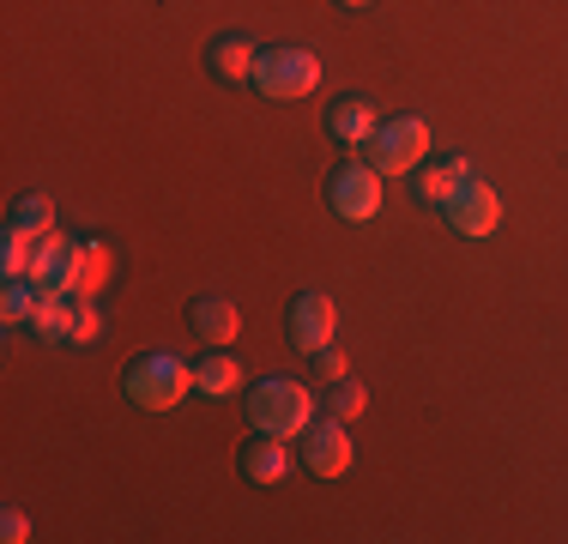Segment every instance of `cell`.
I'll list each match as a JSON object with an SVG mask.
<instances>
[{
  "instance_id": "3957f363",
  "label": "cell",
  "mask_w": 568,
  "mask_h": 544,
  "mask_svg": "<svg viewBox=\"0 0 568 544\" xmlns=\"http://www.w3.org/2000/svg\"><path fill=\"white\" fill-rule=\"evenodd\" d=\"M248 79H254L261 98L296 103L321 85V61H315V49H303V43H278V49H261V61H254Z\"/></svg>"
},
{
  "instance_id": "30bf717a",
  "label": "cell",
  "mask_w": 568,
  "mask_h": 544,
  "mask_svg": "<svg viewBox=\"0 0 568 544\" xmlns=\"http://www.w3.org/2000/svg\"><path fill=\"white\" fill-rule=\"evenodd\" d=\"M187 321H194V339H200L206 351H224L230 339L242 333V315H236V303H230V296H194Z\"/></svg>"
},
{
  "instance_id": "9a60e30c",
  "label": "cell",
  "mask_w": 568,
  "mask_h": 544,
  "mask_svg": "<svg viewBox=\"0 0 568 544\" xmlns=\"http://www.w3.org/2000/svg\"><path fill=\"white\" fill-rule=\"evenodd\" d=\"M375 128H382V121H375V109L363 103V98H339V103L327 109V133L339 145H369Z\"/></svg>"
},
{
  "instance_id": "4fadbf2b",
  "label": "cell",
  "mask_w": 568,
  "mask_h": 544,
  "mask_svg": "<svg viewBox=\"0 0 568 544\" xmlns=\"http://www.w3.org/2000/svg\"><path fill=\"white\" fill-rule=\"evenodd\" d=\"M284 472H291V447H284L278 435L254 430V442L242 447V478L248 484H284Z\"/></svg>"
},
{
  "instance_id": "52a82bcc",
  "label": "cell",
  "mask_w": 568,
  "mask_h": 544,
  "mask_svg": "<svg viewBox=\"0 0 568 544\" xmlns=\"http://www.w3.org/2000/svg\"><path fill=\"white\" fill-rule=\"evenodd\" d=\"M442 218H448V230H454V236L484 242L496 224H503V194H496L490 182H478V175H471V182L459 188V194L448 200V206H442Z\"/></svg>"
},
{
  "instance_id": "603a6c76",
  "label": "cell",
  "mask_w": 568,
  "mask_h": 544,
  "mask_svg": "<svg viewBox=\"0 0 568 544\" xmlns=\"http://www.w3.org/2000/svg\"><path fill=\"white\" fill-rule=\"evenodd\" d=\"M315 375H321V381H345V357H339L333 345L315 351Z\"/></svg>"
},
{
  "instance_id": "277c9868",
  "label": "cell",
  "mask_w": 568,
  "mask_h": 544,
  "mask_svg": "<svg viewBox=\"0 0 568 544\" xmlns=\"http://www.w3.org/2000/svg\"><path fill=\"white\" fill-rule=\"evenodd\" d=\"M429 152V121L424 115H394V121H382V128L369 133V163L382 175H405V170H417Z\"/></svg>"
},
{
  "instance_id": "9c48e42d",
  "label": "cell",
  "mask_w": 568,
  "mask_h": 544,
  "mask_svg": "<svg viewBox=\"0 0 568 544\" xmlns=\"http://www.w3.org/2000/svg\"><path fill=\"white\" fill-rule=\"evenodd\" d=\"M303 466L315 472V478H339V472H351V435H345L339 417L303 430Z\"/></svg>"
},
{
  "instance_id": "ac0fdd59",
  "label": "cell",
  "mask_w": 568,
  "mask_h": 544,
  "mask_svg": "<svg viewBox=\"0 0 568 544\" xmlns=\"http://www.w3.org/2000/svg\"><path fill=\"white\" fill-rule=\"evenodd\" d=\"M37 303H43V291H37L31 279H7V296H0V315H7V326L31 321V315H37Z\"/></svg>"
},
{
  "instance_id": "5bb4252c",
  "label": "cell",
  "mask_w": 568,
  "mask_h": 544,
  "mask_svg": "<svg viewBox=\"0 0 568 544\" xmlns=\"http://www.w3.org/2000/svg\"><path fill=\"white\" fill-rule=\"evenodd\" d=\"M242 387V363L236 351H206V357L194 363V393H206V400H230V393Z\"/></svg>"
},
{
  "instance_id": "cb8c5ba5",
  "label": "cell",
  "mask_w": 568,
  "mask_h": 544,
  "mask_svg": "<svg viewBox=\"0 0 568 544\" xmlns=\"http://www.w3.org/2000/svg\"><path fill=\"white\" fill-rule=\"evenodd\" d=\"M339 7H351V12H357V7H369V0H339Z\"/></svg>"
},
{
  "instance_id": "ba28073f",
  "label": "cell",
  "mask_w": 568,
  "mask_h": 544,
  "mask_svg": "<svg viewBox=\"0 0 568 544\" xmlns=\"http://www.w3.org/2000/svg\"><path fill=\"white\" fill-rule=\"evenodd\" d=\"M333 333H339V309H333V296L327 291H296L291 296V339H296V351H327L333 345Z\"/></svg>"
},
{
  "instance_id": "2e32d148",
  "label": "cell",
  "mask_w": 568,
  "mask_h": 544,
  "mask_svg": "<svg viewBox=\"0 0 568 544\" xmlns=\"http://www.w3.org/2000/svg\"><path fill=\"white\" fill-rule=\"evenodd\" d=\"M7 224L24 230V236H49L55 230V206H49V194H24V200H12Z\"/></svg>"
},
{
  "instance_id": "6da1fadb",
  "label": "cell",
  "mask_w": 568,
  "mask_h": 544,
  "mask_svg": "<svg viewBox=\"0 0 568 544\" xmlns=\"http://www.w3.org/2000/svg\"><path fill=\"white\" fill-rule=\"evenodd\" d=\"M121 393L145 412H170V405H182V393H194V370L175 351H140L121 370Z\"/></svg>"
},
{
  "instance_id": "e0dca14e",
  "label": "cell",
  "mask_w": 568,
  "mask_h": 544,
  "mask_svg": "<svg viewBox=\"0 0 568 544\" xmlns=\"http://www.w3.org/2000/svg\"><path fill=\"white\" fill-rule=\"evenodd\" d=\"M31 326L43 339H61V345H67V326H73V296H43V303H37V315H31Z\"/></svg>"
},
{
  "instance_id": "44dd1931",
  "label": "cell",
  "mask_w": 568,
  "mask_h": 544,
  "mask_svg": "<svg viewBox=\"0 0 568 544\" xmlns=\"http://www.w3.org/2000/svg\"><path fill=\"white\" fill-rule=\"evenodd\" d=\"M103 333V315L91 303H73V326H67V345H98Z\"/></svg>"
},
{
  "instance_id": "7402d4cb",
  "label": "cell",
  "mask_w": 568,
  "mask_h": 544,
  "mask_svg": "<svg viewBox=\"0 0 568 544\" xmlns=\"http://www.w3.org/2000/svg\"><path fill=\"white\" fill-rule=\"evenodd\" d=\"M0 538H7V544H24V538H31V521H24L19 508H7V514H0Z\"/></svg>"
},
{
  "instance_id": "8992f818",
  "label": "cell",
  "mask_w": 568,
  "mask_h": 544,
  "mask_svg": "<svg viewBox=\"0 0 568 544\" xmlns=\"http://www.w3.org/2000/svg\"><path fill=\"white\" fill-rule=\"evenodd\" d=\"M327 206L339 218H351V224H369L382 212V170L375 163H339L327 175Z\"/></svg>"
},
{
  "instance_id": "8fae6325",
  "label": "cell",
  "mask_w": 568,
  "mask_h": 544,
  "mask_svg": "<svg viewBox=\"0 0 568 544\" xmlns=\"http://www.w3.org/2000/svg\"><path fill=\"white\" fill-rule=\"evenodd\" d=\"M466 182H471V163H466V158H436V163H424V175H417V206H436V212H442Z\"/></svg>"
},
{
  "instance_id": "7a4b0ae2",
  "label": "cell",
  "mask_w": 568,
  "mask_h": 544,
  "mask_svg": "<svg viewBox=\"0 0 568 544\" xmlns=\"http://www.w3.org/2000/svg\"><path fill=\"white\" fill-rule=\"evenodd\" d=\"M248 424L261 435H278V442H291V435H303L315 424V400H308L303 381H284V375H266L261 387H248Z\"/></svg>"
},
{
  "instance_id": "5b68a950",
  "label": "cell",
  "mask_w": 568,
  "mask_h": 544,
  "mask_svg": "<svg viewBox=\"0 0 568 544\" xmlns=\"http://www.w3.org/2000/svg\"><path fill=\"white\" fill-rule=\"evenodd\" d=\"M24 279H31L43 296H79L85 291V249H79L73 236H55V230H49V236L37 242V261H31Z\"/></svg>"
},
{
  "instance_id": "7c38bea8",
  "label": "cell",
  "mask_w": 568,
  "mask_h": 544,
  "mask_svg": "<svg viewBox=\"0 0 568 544\" xmlns=\"http://www.w3.org/2000/svg\"><path fill=\"white\" fill-rule=\"evenodd\" d=\"M254 61H261V49H254L242 31H224V37H212V49H206V67H212V79H224V85H236V79H248V73H254Z\"/></svg>"
},
{
  "instance_id": "ffe728a7",
  "label": "cell",
  "mask_w": 568,
  "mask_h": 544,
  "mask_svg": "<svg viewBox=\"0 0 568 544\" xmlns=\"http://www.w3.org/2000/svg\"><path fill=\"white\" fill-rule=\"evenodd\" d=\"M363 405H369V393H363L351 375H345V381H333V393H327V412L339 417V424H351V417H357Z\"/></svg>"
},
{
  "instance_id": "d6986e66",
  "label": "cell",
  "mask_w": 568,
  "mask_h": 544,
  "mask_svg": "<svg viewBox=\"0 0 568 544\" xmlns=\"http://www.w3.org/2000/svg\"><path fill=\"white\" fill-rule=\"evenodd\" d=\"M37 242H43V236H24V230L7 224V249H0V266H7V279H24V272H31Z\"/></svg>"
}]
</instances>
